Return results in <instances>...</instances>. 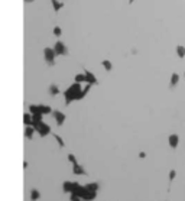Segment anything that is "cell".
Returning <instances> with one entry per match:
<instances>
[{
  "label": "cell",
  "instance_id": "1",
  "mask_svg": "<svg viewBox=\"0 0 185 201\" xmlns=\"http://www.w3.org/2000/svg\"><path fill=\"white\" fill-rule=\"evenodd\" d=\"M84 97V90H81V86L78 82H75L74 86H71L65 91V103L70 104L72 100H80Z\"/></svg>",
  "mask_w": 185,
  "mask_h": 201
},
{
  "label": "cell",
  "instance_id": "19",
  "mask_svg": "<svg viewBox=\"0 0 185 201\" xmlns=\"http://www.w3.org/2000/svg\"><path fill=\"white\" fill-rule=\"evenodd\" d=\"M133 2H135V0H129V3H133Z\"/></svg>",
  "mask_w": 185,
  "mask_h": 201
},
{
  "label": "cell",
  "instance_id": "7",
  "mask_svg": "<svg viewBox=\"0 0 185 201\" xmlns=\"http://www.w3.org/2000/svg\"><path fill=\"white\" fill-rule=\"evenodd\" d=\"M54 117H55V120H57V123L59 126L64 123V120H65V115L64 113H61V111H54Z\"/></svg>",
  "mask_w": 185,
  "mask_h": 201
},
{
  "label": "cell",
  "instance_id": "17",
  "mask_svg": "<svg viewBox=\"0 0 185 201\" xmlns=\"http://www.w3.org/2000/svg\"><path fill=\"white\" fill-rule=\"evenodd\" d=\"M30 197H32V198H38V197H39V192H38V191H32Z\"/></svg>",
  "mask_w": 185,
  "mask_h": 201
},
{
  "label": "cell",
  "instance_id": "4",
  "mask_svg": "<svg viewBox=\"0 0 185 201\" xmlns=\"http://www.w3.org/2000/svg\"><path fill=\"white\" fill-rule=\"evenodd\" d=\"M168 143H169V146H171L172 149L178 148V145H179V136L176 133H172L168 136Z\"/></svg>",
  "mask_w": 185,
  "mask_h": 201
},
{
  "label": "cell",
  "instance_id": "15",
  "mask_svg": "<svg viewBox=\"0 0 185 201\" xmlns=\"http://www.w3.org/2000/svg\"><path fill=\"white\" fill-rule=\"evenodd\" d=\"M54 35L59 38V36H61V35H62V29L59 28V26H55V28H54Z\"/></svg>",
  "mask_w": 185,
  "mask_h": 201
},
{
  "label": "cell",
  "instance_id": "10",
  "mask_svg": "<svg viewBox=\"0 0 185 201\" xmlns=\"http://www.w3.org/2000/svg\"><path fill=\"white\" fill-rule=\"evenodd\" d=\"M58 93H59V88H58V86H55V84H51V87H49V94H51V96H57Z\"/></svg>",
  "mask_w": 185,
  "mask_h": 201
},
{
  "label": "cell",
  "instance_id": "3",
  "mask_svg": "<svg viewBox=\"0 0 185 201\" xmlns=\"http://www.w3.org/2000/svg\"><path fill=\"white\" fill-rule=\"evenodd\" d=\"M54 51H55L57 55H68V48H66L61 41H58V42L54 45Z\"/></svg>",
  "mask_w": 185,
  "mask_h": 201
},
{
  "label": "cell",
  "instance_id": "14",
  "mask_svg": "<svg viewBox=\"0 0 185 201\" xmlns=\"http://www.w3.org/2000/svg\"><path fill=\"white\" fill-rule=\"evenodd\" d=\"M168 178H169V181H174V179H175L176 178V171L175 169H171V171H169V174H168Z\"/></svg>",
  "mask_w": 185,
  "mask_h": 201
},
{
  "label": "cell",
  "instance_id": "9",
  "mask_svg": "<svg viewBox=\"0 0 185 201\" xmlns=\"http://www.w3.org/2000/svg\"><path fill=\"white\" fill-rule=\"evenodd\" d=\"M52 2V7H54V10L55 12H58V10H61L62 9V2H58V0H51Z\"/></svg>",
  "mask_w": 185,
  "mask_h": 201
},
{
  "label": "cell",
  "instance_id": "5",
  "mask_svg": "<svg viewBox=\"0 0 185 201\" xmlns=\"http://www.w3.org/2000/svg\"><path fill=\"white\" fill-rule=\"evenodd\" d=\"M178 82H179V74L174 72V74L171 75V78H169V87L174 88V87L178 86Z\"/></svg>",
  "mask_w": 185,
  "mask_h": 201
},
{
  "label": "cell",
  "instance_id": "13",
  "mask_svg": "<svg viewBox=\"0 0 185 201\" xmlns=\"http://www.w3.org/2000/svg\"><path fill=\"white\" fill-rule=\"evenodd\" d=\"M35 132H36L35 127H26V138H32Z\"/></svg>",
  "mask_w": 185,
  "mask_h": 201
},
{
  "label": "cell",
  "instance_id": "11",
  "mask_svg": "<svg viewBox=\"0 0 185 201\" xmlns=\"http://www.w3.org/2000/svg\"><path fill=\"white\" fill-rule=\"evenodd\" d=\"M103 67H104L106 71H111L113 65H111V62H110V61H107V59H106V61H103Z\"/></svg>",
  "mask_w": 185,
  "mask_h": 201
},
{
  "label": "cell",
  "instance_id": "2",
  "mask_svg": "<svg viewBox=\"0 0 185 201\" xmlns=\"http://www.w3.org/2000/svg\"><path fill=\"white\" fill-rule=\"evenodd\" d=\"M55 51L54 48H46L45 49V52H43V57H45V61H46L49 65H54V61H55Z\"/></svg>",
  "mask_w": 185,
  "mask_h": 201
},
{
  "label": "cell",
  "instance_id": "6",
  "mask_svg": "<svg viewBox=\"0 0 185 201\" xmlns=\"http://www.w3.org/2000/svg\"><path fill=\"white\" fill-rule=\"evenodd\" d=\"M86 78H87V84H90V86H93V84H97V78L94 77V74L90 71H86Z\"/></svg>",
  "mask_w": 185,
  "mask_h": 201
},
{
  "label": "cell",
  "instance_id": "18",
  "mask_svg": "<svg viewBox=\"0 0 185 201\" xmlns=\"http://www.w3.org/2000/svg\"><path fill=\"white\" fill-rule=\"evenodd\" d=\"M139 156H140V158H146V153H145V152H140V153H139Z\"/></svg>",
  "mask_w": 185,
  "mask_h": 201
},
{
  "label": "cell",
  "instance_id": "12",
  "mask_svg": "<svg viewBox=\"0 0 185 201\" xmlns=\"http://www.w3.org/2000/svg\"><path fill=\"white\" fill-rule=\"evenodd\" d=\"M75 81L80 84V82H84V81H87V78H86V74L82 75V74H78V75L75 77Z\"/></svg>",
  "mask_w": 185,
  "mask_h": 201
},
{
  "label": "cell",
  "instance_id": "8",
  "mask_svg": "<svg viewBox=\"0 0 185 201\" xmlns=\"http://www.w3.org/2000/svg\"><path fill=\"white\" fill-rule=\"evenodd\" d=\"M176 55H178L179 58H184L185 57V46L178 45V46H176Z\"/></svg>",
  "mask_w": 185,
  "mask_h": 201
},
{
  "label": "cell",
  "instance_id": "16",
  "mask_svg": "<svg viewBox=\"0 0 185 201\" xmlns=\"http://www.w3.org/2000/svg\"><path fill=\"white\" fill-rule=\"evenodd\" d=\"M74 172L75 174H84V171H82V168H80L78 165H75V167H74Z\"/></svg>",
  "mask_w": 185,
  "mask_h": 201
},
{
  "label": "cell",
  "instance_id": "20",
  "mask_svg": "<svg viewBox=\"0 0 185 201\" xmlns=\"http://www.w3.org/2000/svg\"><path fill=\"white\" fill-rule=\"evenodd\" d=\"M25 2H28V3H29V2H33V0H25Z\"/></svg>",
  "mask_w": 185,
  "mask_h": 201
}]
</instances>
